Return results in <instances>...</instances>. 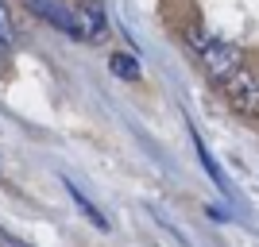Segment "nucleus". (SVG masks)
Instances as JSON below:
<instances>
[{
	"instance_id": "f257e3e1",
	"label": "nucleus",
	"mask_w": 259,
	"mask_h": 247,
	"mask_svg": "<svg viewBox=\"0 0 259 247\" xmlns=\"http://www.w3.org/2000/svg\"><path fill=\"white\" fill-rule=\"evenodd\" d=\"M186 46H190V54L197 58V66L205 70V77L213 81V85L228 81V77H232L240 66H244L240 46L225 43V39H217V35L205 31L201 23H190V27H186Z\"/></svg>"
},
{
	"instance_id": "f03ea898",
	"label": "nucleus",
	"mask_w": 259,
	"mask_h": 247,
	"mask_svg": "<svg viewBox=\"0 0 259 247\" xmlns=\"http://www.w3.org/2000/svg\"><path fill=\"white\" fill-rule=\"evenodd\" d=\"M221 93H225V101L232 108H236L240 116H259V70L255 66H240L236 74L228 77V81H221Z\"/></svg>"
},
{
	"instance_id": "7ed1b4c3",
	"label": "nucleus",
	"mask_w": 259,
	"mask_h": 247,
	"mask_svg": "<svg viewBox=\"0 0 259 247\" xmlns=\"http://www.w3.org/2000/svg\"><path fill=\"white\" fill-rule=\"evenodd\" d=\"M23 8L31 12L35 20H43L47 27L77 39V12H74L70 0H23Z\"/></svg>"
},
{
	"instance_id": "20e7f679",
	"label": "nucleus",
	"mask_w": 259,
	"mask_h": 247,
	"mask_svg": "<svg viewBox=\"0 0 259 247\" xmlns=\"http://www.w3.org/2000/svg\"><path fill=\"white\" fill-rule=\"evenodd\" d=\"M74 12H77V39L81 43H101L108 35V16L101 0H74Z\"/></svg>"
},
{
	"instance_id": "39448f33",
	"label": "nucleus",
	"mask_w": 259,
	"mask_h": 247,
	"mask_svg": "<svg viewBox=\"0 0 259 247\" xmlns=\"http://www.w3.org/2000/svg\"><path fill=\"white\" fill-rule=\"evenodd\" d=\"M62 185H66V193L74 197L77 213H81V216H89V224H93V228H101V232H108V220H105V216H101V209H97V205L89 201V197L81 193V189H77V185L70 182V178H62Z\"/></svg>"
},
{
	"instance_id": "423d86ee",
	"label": "nucleus",
	"mask_w": 259,
	"mask_h": 247,
	"mask_svg": "<svg viewBox=\"0 0 259 247\" xmlns=\"http://www.w3.org/2000/svg\"><path fill=\"white\" fill-rule=\"evenodd\" d=\"M108 66H112V74H116V77H124V81H140V77H143L140 62H136L132 54H124V51H116V54H112V58H108Z\"/></svg>"
},
{
	"instance_id": "0eeeda50",
	"label": "nucleus",
	"mask_w": 259,
	"mask_h": 247,
	"mask_svg": "<svg viewBox=\"0 0 259 247\" xmlns=\"http://www.w3.org/2000/svg\"><path fill=\"white\" fill-rule=\"evenodd\" d=\"M16 51V27H12V16H8V0H0V62Z\"/></svg>"
},
{
	"instance_id": "6e6552de",
	"label": "nucleus",
	"mask_w": 259,
	"mask_h": 247,
	"mask_svg": "<svg viewBox=\"0 0 259 247\" xmlns=\"http://www.w3.org/2000/svg\"><path fill=\"white\" fill-rule=\"evenodd\" d=\"M194 147H197V155H201V166H205V174H209V178H213L217 185H221V189H225V178H221V170H217V162L209 159V151H205V143L197 139V135H194Z\"/></svg>"
}]
</instances>
